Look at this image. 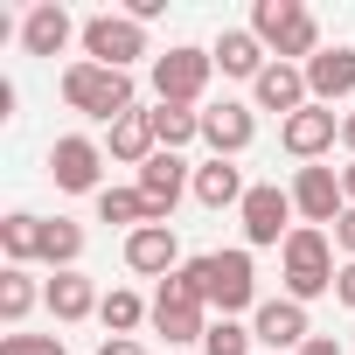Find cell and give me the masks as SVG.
<instances>
[{"mask_svg":"<svg viewBox=\"0 0 355 355\" xmlns=\"http://www.w3.org/2000/svg\"><path fill=\"white\" fill-rule=\"evenodd\" d=\"M251 35L279 56V63H313L320 56V21L300 8V0H258V8H251Z\"/></svg>","mask_w":355,"mask_h":355,"instance_id":"obj_1","label":"cell"},{"mask_svg":"<svg viewBox=\"0 0 355 355\" xmlns=\"http://www.w3.org/2000/svg\"><path fill=\"white\" fill-rule=\"evenodd\" d=\"M279 258H286V300H320V293H334V230H313V223H300L286 244H279Z\"/></svg>","mask_w":355,"mask_h":355,"instance_id":"obj_2","label":"cell"},{"mask_svg":"<svg viewBox=\"0 0 355 355\" xmlns=\"http://www.w3.org/2000/svg\"><path fill=\"white\" fill-rule=\"evenodd\" d=\"M209 300H202V272H196V258L174 272V279H160V293H153V327L167 334V348H182V341H202L209 334Z\"/></svg>","mask_w":355,"mask_h":355,"instance_id":"obj_3","label":"cell"},{"mask_svg":"<svg viewBox=\"0 0 355 355\" xmlns=\"http://www.w3.org/2000/svg\"><path fill=\"white\" fill-rule=\"evenodd\" d=\"M63 98H70V112L119 125V119L132 112V77H125V70H105V63H70V70H63Z\"/></svg>","mask_w":355,"mask_h":355,"instance_id":"obj_4","label":"cell"},{"mask_svg":"<svg viewBox=\"0 0 355 355\" xmlns=\"http://www.w3.org/2000/svg\"><path fill=\"white\" fill-rule=\"evenodd\" d=\"M196 272H202V300H209L223 320H237L244 306L258 313V272H251V251H209V258H196Z\"/></svg>","mask_w":355,"mask_h":355,"instance_id":"obj_5","label":"cell"},{"mask_svg":"<svg viewBox=\"0 0 355 355\" xmlns=\"http://www.w3.org/2000/svg\"><path fill=\"white\" fill-rule=\"evenodd\" d=\"M146 56V28L132 15H91L84 21V63H105V70H132Z\"/></svg>","mask_w":355,"mask_h":355,"instance_id":"obj_6","label":"cell"},{"mask_svg":"<svg viewBox=\"0 0 355 355\" xmlns=\"http://www.w3.org/2000/svg\"><path fill=\"white\" fill-rule=\"evenodd\" d=\"M237 216H244V244H258V251H265V244H286V237L300 230V223H293V216H300V209H293V189H279V182H251V196H244Z\"/></svg>","mask_w":355,"mask_h":355,"instance_id":"obj_7","label":"cell"},{"mask_svg":"<svg viewBox=\"0 0 355 355\" xmlns=\"http://www.w3.org/2000/svg\"><path fill=\"white\" fill-rule=\"evenodd\" d=\"M209 70H216L209 49H167V56H153V98L196 112V98L209 91Z\"/></svg>","mask_w":355,"mask_h":355,"instance_id":"obj_8","label":"cell"},{"mask_svg":"<svg viewBox=\"0 0 355 355\" xmlns=\"http://www.w3.org/2000/svg\"><path fill=\"white\" fill-rule=\"evenodd\" d=\"M105 146L98 139H84V132H63L56 146H49V182L63 189V196H105Z\"/></svg>","mask_w":355,"mask_h":355,"instance_id":"obj_9","label":"cell"},{"mask_svg":"<svg viewBox=\"0 0 355 355\" xmlns=\"http://www.w3.org/2000/svg\"><path fill=\"white\" fill-rule=\"evenodd\" d=\"M293 209L313 223V230H327V223H341V209H348V196H341V167H300L293 174Z\"/></svg>","mask_w":355,"mask_h":355,"instance_id":"obj_10","label":"cell"},{"mask_svg":"<svg viewBox=\"0 0 355 355\" xmlns=\"http://www.w3.org/2000/svg\"><path fill=\"white\" fill-rule=\"evenodd\" d=\"M132 189L146 196V216H153V223H167V216H174V202L196 189V174H189V160H182V153H153V160L139 167V182H132Z\"/></svg>","mask_w":355,"mask_h":355,"instance_id":"obj_11","label":"cell"},{"mask_svg":"<svg viewBox=\"0 0 355 355\" xmlns=\"http://www.w3.org/2000/svg\"><path fill=\"white\" fill-rule=\"evenodd\" d=\"M202 139H209V160H237V153L258 139V119H251V105H237V98L209 105V112H202Z\"/></svg>","mask_w":355,"mask_h":355,"instance_id":"obj_12","label":"cell"},{"mask_svg":"<svg viewBox=\"0 0 355 355\" xmlns=\"http://www.w3.org/2000/svg\"><path fill=\"white\" fill-rule=\"evenodd\" d=\"M279 139H286V153H293V160H306V167H313V160L341 139V119H334V105H306V112H293V119L279 125Z\"/></svg>","mask_w":355,"mask_h":355,"instance_id":"obj_13","label":"cell"},{"mask_svg":"<svg viewBox=\"0 0 355 355\" xmlns=\"http://www.w3.org/2000/svg\"><path fill=\"white\" fill-rule=\"evenodd\" d=\"M251 334H258V348H293V355L313 341V327H306V306H300V300H258Z\"/></svg>","mask_w":355,"mask_h":355,"instance_id":"obj_14","label":"cell"},{"mask_svg":"<svg viewBox=\"0 0 355 355\" xmlns=\"http://www.w3.org/2000/svg\"><path fill=\"white\" fill-rule=\"evenodd\" d=\"M125 265L146 272V279H174L182 272V237H174V223H146L125 237Z\"/></svg>","mask_w":355,"mask_h":355,"instance_id":"obj_15","label":"cell"},{"mask_svg":"<svg viewBox=\"0 0 355 355\" xmlns=\"http://www.w3.org/2000/svg\"><path fill=\"white\" fill-rule=\"evenodd\" d=\"M70 35H84V28L70 21L63 0H42V8H28V21H21V49H28V56H63Z\"/></svg>","mask_w":355,"mask_h":355,"instance_id":"obj_16","label":"cell"},{"mask_svg":"<svg viewBox=\"0 0 355 355\" xmlns=\"http://www.w3.org/2000/svg\"><path fill=\"white\" fill-rule=\"evenodd\" d=\"M306 91H313V105H341V98H355V49H320L313 63H306Z\"/></svg>","mask_w":355,"mask_h":355,"instance_id":"obj_17","label":"cell"},{"mask_svg":"<svg viewBox=\"0 0 355 355\" xmlns=\"http://www.w3.org/2000/svg\"><path fill=\"white\" fill-rule=\"evenodd\" d=\"M251 91H258V112H286V119L313 105V91H306V70H300V63H272Z\"/></svg>","mask_w":355,"mask_h":355,"instance_id":"obj_18","label":"cell"},{"mask_svg":"<svg viewBox=\"0 0 355 355\" xmlns=\"http://www.w3.org/2000/svg\"><path fill=\"white\" fill-rule=\"evenodd\" d=\"M209 56H216V70H223V77H251V84L272 70V63H265V42H258L251 28H223Z\"/></svg>","mask_w":355,"mask_h":355,"instance_id":"obj_19","label":"cell"},{"mask_svg":"<svg viewBox=\"0 0 355 355\" xmlns=\"http://www.w3.org/2000/svg\"><path fill=\"white\" fill-rule=\"evenodd\" d=\"M244 196H251V189H244V167H237V160H202V167H196V202H202V209H230V202L244 209Z\"/></svg>","mask_w":355,"mask_h":355,"instance_id":"obj_20","label":"cell"},{"mask_svg":"<svg viewBox=\"0 0 355 355\" xmlns=\"http://www.w3.org/2000/svg\"><path fill=\"white\" fill-rule=\"evenodd\" d=\"M98 300H105V293H98L84 272H56V279L42 286V306H49L56 320H84V313H98Z\"/></svg>","mask_w":355,"mask_h":355,"instance_id":"obj_21","label":"cell"},{"mask_svg":"<svg viewBox=\"0 0 355 355\" xmlns=\"http://www.w3.org/2000/svg\"><path fill=\"white\" fill-rule=\"evenodd\" d=\"M160 153V139H153V112H125L119 125H112V160H132V167H146Z\"/></svg>","mask_w":355,"mask_h":355,"instance_id":"obj_22","label":"cell"},{"mask_svg":"<svg viewBox=\"0 0 355 355\" xmlns=\"http://www.w3.org/2000/svg\"><path fill=\"white\" fill-rule=\"evenodd\" d=\"M153 139H160V153H182L189 139H202V112H189V105H153Z\"/></svg>","mask_w":355,"mask_h":355,"instance_id":"obj_23","label":"cell"},{"mask_svg":"<svg viewBox=\"0 0 355 355\" xmlns=\"http://www.w3.org/2000/svg\"><path fill=\"white\" fill-rule=\"evenodd\" d=\"M0 251H8V265H28V258H42V216H28V209L0 216Z\"/></svg>","mask_w":355,"mask_h":355,"instance_id":"obj_24","label":"cell"},{"mask_svg":"<svg viewBox=\"0 0 355 355\" xmlns=\"http://www.w3.org/2000/svg\"><path fill=\"white\" fill-rule=\"evenodd\" d=\"M35 300H42V293H35V279H28V265H8V272H0V320H8V327H21Z\"/></svg>","mask_w":355,"mask_h":355,"instance_id":"obj_25","label":"cell"},{"mask_svg":"<svg viewBox=\"0 0 355 355\" xmlns=\"http://www.w3.org/2000/svg\"><path fill=\"white\" fill-rule=\"evenodd\" d=\"M98 223H125V237H132V230H146L153 216H146V196H139V189H105V196H98Z\"/></svg>","mask_w":355,"mask_h":355,"instance_id":"obj_26","label":"cell"},{"mask_svg":"<svg viewBox=\"0 0 355 355\" xmlns=\"http://www.w3.org/2000/svg\"><path fill=\"white\" fill-rule=\"evenodd\" d=\"M42 258H49L56 272H77V258H84V230H77V223H63V216H56V223H42Z\"/></svg>","mask_w":355,"mask_h":355,"instance_id":"obj_27","label":"cell"},{"mask_svg":"<svg viewBox=\"0 0 355 355\" xmlns=\"http://www.w3.org/2000/svg\"><path fill=\"white\" fill-rule=\"evenodd\" d=\"M98 320H105L112 334H132L139 320H153V306H146L139 293H125V286H119V293H105V300H98Z\"/></svg>","mask_w":355,"mask_h":355,"instance_id":"obj_28","label":"cell"},{"mask_svg":"<svg viewBox=\"0 0 355 355\" xmlns=\"http://www.w3.org/2000/svg\"><path fill=\"white\" fill-rule=\"evenodd\" d=\"M251 327L244 320H209V334H202V355H251Z\"/></svg>","mask_w":355,"mask_h":355,"instance_id":"obj_29","label":"cell"},{"mask_svg":"<svg viewBox=\"0 0 355 355\" xmlns=\"http://www.w3.org/2000/svg\"><path fill=\"white\" fill-rule=\"evenodd\" d=\"M0 355H63V341H56V334H8Z\"/></svg>","mask_w":355,"mask_h":355,"instance_id":"obj_30","label":"cell"},{"mask_svg":"<svg viewBox=\"0 0 355 355\" xmlns=\"http://www.w3.org/2000/svg\"><path fill=\"white\" fill-rule=\"evenodd\" d=\"M334 300H341V306H348V313H355V258H348V265H341V272H334Z\"/></svg>","mask_w":355,"mask_h":355,"instance_id":"obj_31","label":"cell"},{"mask_svg":"<svg viewBox=\"0 0 355 355\" xmlns=\"http://www.w3.org/2000/svg\"><path fill=\"white\" fill-rule=\"evenodd\" d=\"M334 251L355 258V209H341V223H334Z\"/></svg>","mask_w":355,"mask_h":355,"instance_id":"obj_32","label":"cell"},{"mask_svg":"<svg viewBox=\"0 0 355 355\" xmlns=\"http://www.w3.org/2000/svg\"><path fill=\"white\" fill-rule=\"evenodd\" d=\"M98 355H146V348H139L132 334H105V341H98Z\"/></svg>","mask_w":355,"mask_h":355,"instance_id":"obj_33","label":"cell"},{"mask_svg":"<svg viewBox=\"0 0 355 355\" xmlns=\"http://www.w3.org/2000/svg\"><path fill=\"white\" fill-rule=\"evenodd\" d=\"M300 355H341V341H334V334H313V341H306Z\"/></svg>","mask_w":355,"mask_h":355,"instance_id":"obj_34","label":"cell"},{"mask_svg":"<svg viewBox=\"0 0 355 355\" xmlns=\"http://www.w3.org/2000/svg\"><path fill=\"white\" fill-rule=\"evenodd\" d=\"M341 196H348V209H355V160L341 167Z\"/></svg>","mask_w":355,"mask_h":355,"instance_id":"obj_35","label":"cell"},{"mask_svg":"<svg viewBox=\"0 0 355 355\" xmlns=\"http://www.w3.org/2000/svg\"><path fill=\"white\" fill-rule=\"evenodd\" d=\"M341 146L355 153V112H341Z\"/></svg>","mask_w":355,"mask_h":355,"instance_id":"obj_36","label":"cell"}]
</instances>
